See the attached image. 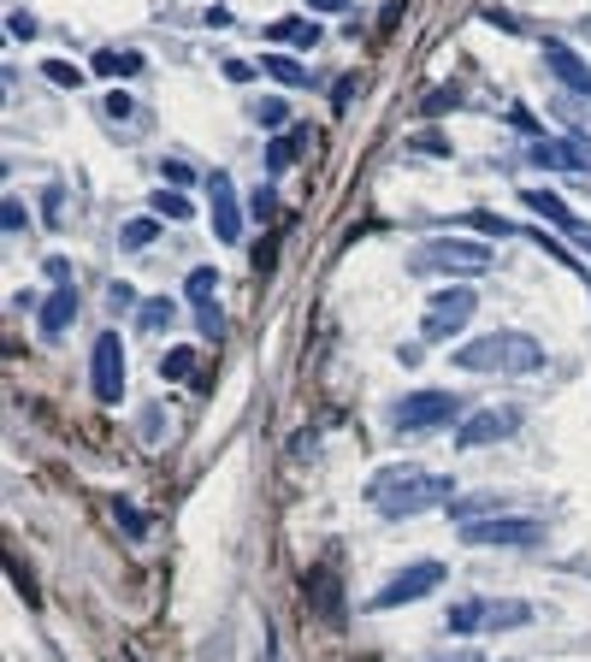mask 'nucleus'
<instances>
[{
    "label": "nucleus",
    "mask_w": 591,
    "mask_h": 662,
    "mask_svg": "<svg viewBox=\"0 0 591 662\" xmlns=\"http://www.w3.org/2000/svg\"><path fill=\"white\" fill-rule=\"evenodd\" d=\"M450 491H456V479L450 473H432V467H385V473H373V485H367V503L385 515V521H408V515H420V509H438V503H450Z\"/></svg>",
    "instance_id": "1"
},
{
    "label": "nucleus",
    "mask_w": 591,
    "mask_h": 662,
    "mask_svg": "<svg viewBox=\"0 0 591 662\" xmlns=\"http://www.w3.org/2000/svg\"><path fill=\"white\" fill-rule=\"evenodd\" d=\"M461 373H497V379H526L544 367V343L532 331H485L456 349Z\"/></svg>",
    "instance_id": "2"
},
{
    "label": "nucleus",
    "mask_w": 591,
    "mask_h": 662,
    "mask_svg": "<svg viewBox=\"0 0 591 662\" xmlns=\"http://www.w3.org/2000/svg\"><path fill=\"white\" fill-rule=\"evenodd\" d=\"M414 272H444V278H479L491 272V249L485 243H467V237H432L414 249Z\"/></svg>",
    "instance_id": "3"
},
{
    "label": "nucleus",
    "mask_w": 591,
    "mask_h": 662,
    "mask_svg": "<svg viewBox=\"0 0 591 662\" xmlns=\"http://www.w3.org/2000/svg\"><path fill=\"white\" fill-rule=\"evenodd\" d=\"M461 414V397L456 391H408V397L391 402V426L396 432H438V426H450Z\"/></svg>",
    "instance_id": "4"
},
{
    "label": "nucleus",
    "mask_w": 591,
    "mask_h": 662,
    "mask_svg": "<svg viewBox=\"0 0 591 662\" xmlns=\"http://www.w3.org/2000/svg\"><path fill=\"white\" fill-rule=\"evenodd\" d=\"M444 562H432V556H420V562H408L402 574H391L379 592H373V609H402V603H420V597H432L444 586Z\"/></svg>",
    "instance_id": "5"
},
{
    "label": "nucleus",
    "mask_w": 591,
    "mask_h": 662,
    "mask_svg": "<svg viewBox=\"0 0 591 662\" xmlns=\"http://www.w3.org/2000/svg\"><path fill=\"white\" fill-rule=\"evenodd\" d=\"M473 308H479V296H473L467 284H450V290H438V296L426 302L420 337H426V343H444V337H456V331L473 320Z\"/></svg>",
    "instance_id": "6"
},
{
    "label": "nucleus",
    "mask_w": 591,
    "mask_h": 662,
    "mask_svg": "<svg viewBox=\"0 0 591 662\" xmlns=\"http://www.w3.org/2000/svg\"><path fill=\"white\" fill-rule=\"evenodd\" d=\"M461 538L467 544H497V550H526V544L544 538V521H532V515H491V521H467Z\"/></svg>",
    "instance_id": "7"
},
{
    "label": "nucleus",
    "mask_w": 591,
    "mask_h": 662,
    "mask_svg": "<svg viewBox=\"0 0 591 662\" xmlns=\"http://www.w3.org/2000/svg\"><path fill=\"white\" fill-rule=\"evenodd\" d=\"M89 379H95V402H119L125 397V349L119 331H101L89 349Z\"/></svg>",
    "instance_id": "8"
},
{
    "label": "nucleus",
    "mask_w": 591,
    "mask_h": 662,
    "mask_svg": "<svg viewBox=\"0 0 591 662\" xmlns=\"http://www.w3.org/2000/svg\"><path fill=\"white\" fill-rule=\"evenodd\" d=\"M207 213H213V237L219 243H243V207H237V190L225 172L207 178Z\"/></svg>",
    "instance_id": "9"
},
{
    "label": "nucleus",
    "mask_w": 591,
    "mask_h": 662,
    "mask_svg": "<svg viewBox=\"0 0 591 662\" xmlns=\"http://www.w3.org/2000/svg\"><path fill=\"white\" fill-rule=\"evenodd\" d=\"M515 426H521V408H479L467 426L456 432L461 450H479V444H503V438H515Z\"/></svg>",
    "instance_id": "10"
},
{
    "label": "nucleus",
    "mask_w": 591,
    "mask_h": 662,
    "mask_svg": "<svg viewBox=\"0 0 591 662\" xmlns=\"http://www.w3.org/2000/svg\"><path fill=\"white\" fill-rule=\"evenodd\" d=\"M544 66H550V77H562L574 95H586L591 101V66L568 48V42H544Z\"/></svg>",
    "instance_id": "11"
},
{
    "label": "nucleus",
    "mask_w": 591,
    "mask_h": 662,
    "mask_svg": "<svg viewBox=\"0 0 591 662\" xmlns=\"http://www.w3.org/2000/svg\"><path fill=\"white\" fill-rule=\"evenodd\" d=\"M71 320H77V290H71V284H54V296L42 302L36 326H42V337H66Z\"/></svg>",
    "instance_id": "12"
},
{
    "label": "nucleus",
    "mask_w": 591,
    "mask_h": 662,
    "mask_svg": "<svg viewBox=\"0 0 591 662\" xmlns=\"http://www.w3.org/2000/svg\"><path fill=\"white\" fill-rule=\"evenodd\" d=\"M532 621V603L526 597H485V633H509Z\"/></svg>",
    "instance_id": "13"
},
{
    "label": "nucleus",
    "mask_w": 591,
    "mask_h": 662,
    "mask_svg": "<svg viewBox=\"0 0 591 662\" xmlns=\"http://www.w3.org/2000/svg\"><path fill=\"white\" fill-rule=\"evenodd\" d=\"M521 201L532 207V213H538V219L562 225V231H574V225H580V219H574V207H568V201L556 196V190H521Z\"/></svg>",
    "instance_id": "14"
},
{
    "label": "nucleus",
    "mask_w": 591,
    "mask_h": 662,
    "mask_svg": "<svg viewBox=\"0 0 591 662\" xmlns=\"http://www.w3.org/2000/svg\"><path fill=\"white\" fill-rule=\"evenodd\" d=\"M266 36H272V42H296V48H320V24H314V18H278Z\"/></svg>",
    "instance_id": "15"
},
{
    "label": "nucleus",
    "mask_w": 591,
    "mask_h": 662,
    "mask_svg": "<svg viewBox=\"0 0 591 662\" xmlns=\"http://www.w3.org/2000/svg\"><path fill=\"white\" fill-rule=\"evenodd\" d=\"M261 71L272 83H284V89H302V83H308V66H296L290 54H261Z\"/></svg>",
    "instance_id": "16"
},
{
    "label": "nucleus",
    "mask_w": 591,
    "mask_h": 662,
    "mask_svg": "<svg viewBox=\"0 0 591 662\" xmlns=\"http://www.w3.org/2000/svg\"><path fill=\"white\" fill-rule=\"evenodd\" d=\"M444 633H485V603H479V597H473V603H450Z\"/></svg>",
    "instance_id": "17"
},
{
    "label": "nucleus",
    "mask_w": 591,
    "mask_h": 662,
    "mask_svg": "<svg viewBox=\"0 0 591 662\" xmlns=\"http://www.w3.org/2000/svg\"><path fill=\"white\" fill-rule=\"evenodd\" d=\"M172 314H178V308H172L166 296H148V302L136 308V331H172Z\"/></svg>",
    "instance_id": "18"
},
{
    "label": "nucleus",
    "mask_w": 591,
    "mask_h": 662,
    "mask_svg": "<svg viewBox=\"0 0 591 662\" xmlns=\"http://www.w3.org/2000/svg\"><path fill=\"white\" fill-rule=\"evenodd\" d=\"M95 71H101V77H136L142 60H136V54H113V48H101V54H95Z\"/></svg>",
    "instance_id": "19"
},
{
    "label": "nucleus",
    "mask_w": 591,
    "mask_h": 662,
    "mask_svg": "<svg viewBox=\"0 0 591 662\" xmlns=\"http://www.w3.org/2000/svg\"><path fill=\"white\" fill-rule=\"evenodd\" d=\"M196 373V349H166L160 355V379H190Z\"/></svg>",
    "instance_id": "20"
},
{
    "label": "nucleus",
    "mask_w": 591,
    "mask_h": 662,
    "mask_svg": "<svg viewBox=\"0 0 591 662\" xmlns=\"http://www.w3.org/2000/svg\"><path fill=\"white\" fill-rule=\"evenodd\" d=\"M148 243H154V219H131V225H119V249L142 255Z\"/></svg>",
    "instance_id": "21"
},
{
    "label": "nucleus",
    "mask_w": 591,
    "mask_h": 662,
    "mask_svg": "<svg viewBox=\"0 0 591 662\" xmlns=\"http://www.w3.org/2000/svg\"><path fill=\"white\" fill-rule=\"evenodd\" d=\"M213 284H219V272H213V266H196V272H190V284H184V290H190V302H213Z\"/></svg>",
    "instance_id": "22"
},
{
    "label": "nucleus",
    "mask_w": 591,
    "mask_h": 662,
    "mask_svg": "<svg viewBox=\"0 0 591 662\" xmlns=\"http://www.w3.org/2000/svg\"><path fill=\"white\" fill-rule=\"evenodd\" d=\"M154 213H160V219H190L196 207H190L184 196H172V190H154Z\"/></svg>",
    "instance_id": "23"
},
{
    "label": "nucleus",
    "mask_w": 591,
    "mask_h": 662,
    "mask_svg": "<svg viewBox=\"0 0 591 662\" xmlns=\"http://www.w3.org/2000/svg\"><path fill=\"white\" fill-rule=\"evenodd\" d=\"M42 71H48V83H60V89H77V83H83V71L71 66V60H48Z\"/></svg>",
    "instance_id": "24"
},
{
    "label": "nucleus",
    "mask_w": 591,
    "mask_h": 662,
    "mask_svg": "<svg viewBox=\"0 0 591 662\" xmlns=\"http://www.w3.org/2000/svg\"><path fill=\"white\" fill-rule=\"evenodd\" d=\"M562 154H568V166L591 172V136H568V142H562Z\"/></svg>",
    "instance_id": "25"
},
{
    "label": "nucleus",
    "mask_w": 591,
    "mask_h": 662,
    "mask_svg": "<svg viewBox=\"0 0 591 662\" xmlns=\"http://www.w3.org/2000/svg\"><path fill=\"white\" fill-rule=\"evenodd\" d=\"M0 225H6V237H18V231L30 225V213L18 207V196H6V207H0Z\"/></svg>",
    "instance_id": "26"
},
{
    "label": "nucleus",
    "mask_w": 591,
    "mask_h": 662,
    "mask_svg": "<svg viewBox=\"0 0 591 662\" xmlns=\"http://www.w3.org/2000/svg\"><path fill=\"white\" fill-rule=\"evenodd\" d=\"M296 142H302V131H284L278 142H272V154H266V160H272V166H290V160H296Z\"/></svg>",
    "instance_id": "27"
},
{
    "label": "nucleus",
    "mask_w": 591,
    "mask_h": 662,
    "mask_svg": "<svg viewBox=\"0 0 591 662\" xmlns=\"http://www.w3.org/2000/svg\"><path fill=\"white\" fill-rule=\"evenodd\" d=\"M456 107H461V95H456V89H432L420 113H456Z\"/></svg>",
    "instance_id": "28"
},
{
    "label": "nucleus",
    "mask_w": 591,
    "mask_h": 662,
    "mask_svg": "<svg viewBox=\"0 0 591 662\" xmlns=\"http://www.w3.org/2000/svg\"><path fill=\"white\" fill-rule=\"evenodd\" d=\"M196 326L207 331V337H219V331H225V314H219L213 302H201V308H196Z\"/></svg>",
    "instance_id": "29"
},
{
    "label": "nucleus",
    "mask_w": 591,
    "mask_h": 662,
    "mask_svg": "<svg viewBox=\"0 0 591 662\" xmlns=\"http://www.w3.org/2000/svg\"><path fill=\"white\" fill-rule=\"evenodd\" d=\"M113 515L125 521V532H131V538H142V532H148V521H142V509H136V503H119Z\"/></svg>",
    "instance_id": "30"
},
{
    "label": "nucleus",
    "mask_w": 591,
    "mask_h": 662,
    "mask_svg": "<svg viewBox=\"0 0 591 662\" xmlns=\"http://www.w3.org/2000/svg\"><path fill=\"white\" fill-rule=\"evenodd\" d=\"M255 119H261V125H284L290 113H284V101L272 95V101H255Z\"/></svg>",
    "instance_id": "31"
},
{
    "label": "nucleus",
    "mask_w": 591,
    "mask_h": 662,
    "mask_svg": "<svg viewBox=\"0 0 591 662\" xmlns=\"http://www.w3.org/2000/svg\"><path fill=\"white\" fill-rule=\"evenodd\" d=\"M6 30H12L18 42H30V36H36V18H30V12H12V18H6Z\"/></svg>",
    "instance_id": "32"
},
{
    "label": "nucleus",
    "mask_w": 591,
    "mask_h": 662,
    "mask_svg": "<svg viewBox=\"0 0 591 662\" xmlns=\"http://www.w3.org/2000/svg\"><path fill=\"white\" fill-rule=\"evenodd\" d=\"M107 302H113V308H142V302H136L125 284H113V290H107Z\"/></svg>",
    "instance_id": "33"
},
{
    "label": "nucleus",
    "mask_w": 591,
    "mask_h": 662,
    "mask_svg": "<svg viewBox=\"0 0 591 662\" xmlns=\"http://www.w3.org/2000/svg\"><path fill=\"white\" fill-rule=\"evenodd\" d=\"M160 172H166V178H172V184H190V166H184V160H166V166H160Z\"/></svg>",
    "instance_id": "34"
},
{
    "label": "nucleus",
    "mask_w": 591,
    "mask_h": 662,
    "mask_svg": "<svg viewBox=\"0 0 591 662\" xmlns=\"http://www.w3.org/2000/svg\"><path fill=\"white\" fill-rule=\"evenodd\" d=\"M107 113H113V119H131L136 107H131V101H125V95H107Z\"/></svg>",
    "instance_id": "35"
},
{
    "label": "nucleus",
    "mask_w": 591,
    "mask_h": 662,
    "mask_svg": "<svg viewBox=\"0 0 591 662\" xmlns=\"http://www.w3.org/2000/svg\"><path fill=\"white\" fill-rule=\"evenodd\" d=\"M574 243H580V249H586V255H591V225H586V219L574 225Z\"/></svg>",
    "instance_id": "36"
},
{
    "label": "nucleus",
    "mask_w": 591,
    "mask_h": 662,
    "mask_svg": "<svg viewBox=\"0 0 591 662\" xmlns=\"http://www.w3.org/2000/svg\"><path fill=\"white\" fill-rule=\"evenodd\" d=\"M308 6H314V12H343L349 0H308Z\"/></svg>",
    "instance_id": "37"
},
{
    "label": "nucleus",
    "mask_w": 591,
    "mask_h": 662,
    "mask_svg": "<svg viewBox=\"0 0 591 662\" xmlns=\"http://www.w3.org/2000/svg\"><path fill=\"white\" fill-rule=\"evenodd\" d=\"M432 662H479L473 651H450V657H432Z\"/></svg>",
    "instance_id": "38"
}]
</instances>
